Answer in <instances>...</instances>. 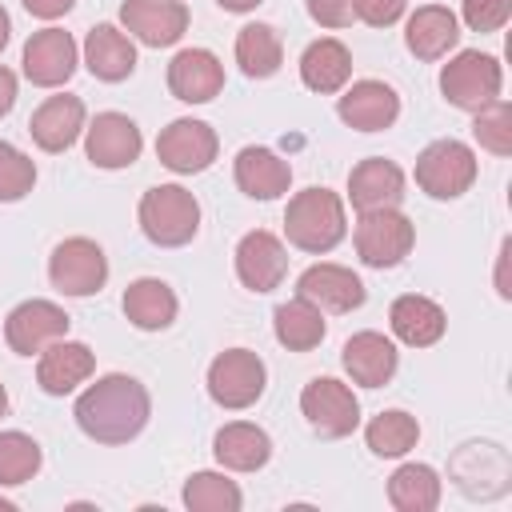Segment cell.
I'll use <instances>...</instances> for the list:
<instances>
[{
    "label": "cell",
    "instance_id": "6da1fadb",
    "mask_svg": "<svg viewBox=\"0 0 512 512\" xmlns=\"http://www.w3.org/2000/svg\"><path fill=\"white\" fill-rule=\"evenodd\" d=\"M80 432L96 444H128L144 432L152 416V396L136 376L108 372L96 384H88L72 408Z\"/></svg>",
    "mask_w": 512,
    "mask_h": 512
},
{
    "label": "cell",
    "instance_id": "7a4b0ae2",
    "mask_svg": "<svg viewBox=\"0 0 512 512\" xmlns=\"http://www.w3.org/2000/svg\"><path fill=\"white\" fill-rule=\"evenodd\" d=\"M348 232L344 220V200L332 188H304L288 200L284 208V236L300 252H332Z\"/></svg>",
    "mask_w": 512,
    "mask_h": 512
},
{
    "label": "cell",
    "instance_id": "3957f363",
    "mask_svg": "<svg viewBox=\"0 0 512 512\" xmlns=\"http://www.w3.org/2000/svg\"><path fill=\"white\" fill-rule=\"evenodd\" d=\"M140 228L160 248H180L200 232V204L180 184H156L140 196Z\"/></svg>",
    "mask_w": 512,
    "mask_h": 512
},
{
    "label": "cell",
    "instance_id": "277c9868",
    "mask_svg": "<svg viewBox=\"0 0 512 512\" xmlns=\"http://www.w3.org/2000/svg\"><path fill=\"white\" fill-rule=\"evenodd\" d=\"M500 88H504V68L496 56L480 52V48H464L456 52L444 72H440V92L452 108L460 112H480L488 108L492 100H500Z\"/></svg>",
    "mask_w": 512,
    "mask_h": 512
},
{
    "label": "cell",
    "instance_id": "5b68a950",
    "mask_svg": "<svg viewBox=\"0 0 512 512\" xmlns=\"http://www.w3.org/2000/svg\"><path fill=\"white\" fill-rule=\"evenodd\" d=\"M476 180V152L464 140H432L416 156V184L432 200H456Z\"/></svg>",
    "mask_w": 512,
    "mask_h": 512
},
{
    "label": "cell",
    "instance_id": "8992f818",
    "mask_svg": "<svg viewBox=\"0 0 512 512\" xmlns=\"http://www.w3.org/2000/svg\"><path fill=\"white\" fill-rule=\"evenodd\" d=\"M264 384H268V368L248 348H228L208 364V396L220 408H232V412L252 408L264 396Z\"/></svg>",
    "mask_w": 512,
    "mask_h": 512
},
{
    "label": "cell",
    "instance_id": "52a82bcc",
    "mask_svg": "<svg viewBox=\"0 0 512 512\" xmlns=\"http://www.w3.org/2000/svg\"><path fill=\"white\" fill-rule=\"evenodd\" d=\"M416 244V228L400 208L360 212L356 220V256L368 268H396Z\"/></svg>",
    "mask_w": 512,
    "mask_h": 512
},
{
    "label": "cell",
    "instance_id": "ba28073f",
    "mask_svg": "<svg viewBox=\"0 0 512 512\" xmlns=\"http://www.w3.org/2000/svg\"><path fill=\"white\" fill-rule=\"evenodd\" d=\"M48 280L64 296H92L108 280V256L88 236H68L48 256Z\"/></svg>",
    "mask_w": 512,
    "mask_h": 512
},
{
    "label": "cell",
    "instance_id": "9c48e42d",
    "mask_svg": "<svg viewBox=\"0 0 512 512\" xmlns=\"http://www.w3.org/2000/svg\"><path fill=\"white\" fill-rule=\"evenodd\" d=\"M300 412H304L308 428L320 432V436H328V440H340V436H348L360 424V400L336 376L308 380L304 392H300Z\"/></svg>",
    "mask_w": 512,
    "mask_h": 512
},
{
    "label": "cell",
    "instance_id": "30bf717a",
    "mask_svg": "<svg viewBox=\"0 0 512 512\" xmlns=\"http://www.w3.org/2000/svg\"><path fill=\"white\" fill-rule=\"evenodd\" d=\"M68 336V312L56 300H24L4 320V340L16 356H40L48 344Z\"/></svg>",
    "mask_w": 512,
    "mask_h": 512
},
{
    "label": "cell",
    "instance_id": "8fae6325",
    "mask_svg": "<svg viewBox=\"0 0 512 512\" xmlns=\"http://www.w3.org/2000/svg\"><path fill=\"white\" fill-rule=\"evenodd\" d=\"M220 152V140L212 132V124L204 120H192V116H180L172 120L160 136H156V156L164 168L180 172V176H192V172H204Z\"/></svg>",
    "mask_w": 512,
    "mask_h": 512
},
{
    "label": "cell",
    "instance_id": "7c38bea8",
    "mask_svg": "<svg viewBox=\"0 0 512 512\" xmlns=\"http://www.w3.org/2000/svg\"><path fill=\"white\" fill-rule=\"evenodd\" d=\"M120 24L132 40L148 48H168L188 32V4L184 0H124Z\"/></svg>",
    "mask_w": 512,
    "mask_h": 512
},
{
    "label": "cell",
    "instance_id": "4fadbf2b",
    "mask_svg": "<svg viewBox=\"0 0 512 512\" xmlns=\"http://www.w3.org/2000/svg\"><path fill=\"white\" fill-rule=\"evenodd\" d=\"M140 148H144V136L136 128L132 116L124 112H100L88 128H84V152L96 168H128L140 160Z\"/></svg>",
    "mask_w": 512,
    "mask_h": 512
},
{
    "label": "cell",
    "instance_id": "5bb4252c",
    "mask_svg": "<svg viewBox=\"0 0 512 512\" xmlns=\"http://www.w3.org/2000/svg\"><path fill=\"white\" fill-rule=\"evenodd\" d=\"M24 76L36 88H60L76 72V40L64 28H40L24 44Z\"/></svg>",
    "mask_w": 512,
    "mask_h": 512
},
{
    "label": "cell",
    "instance_id": "9a60e30c",
    "mask_svg": "<svg viewBox=\"0 0 512 512\" xmlns=\"http://www.w3.org/2000/svg\"><path fill=\"white\" fill-rule=\"evenodd\" d=\"M336 116L356 132H384L400 116V96L384 80H356L336 100Z\"/></svg>",
    "mask_w": 512,
    "mask_h": 512
},
{
    "label": "cell",
    "instance_id": "2e32d148",
    "mask_svg": "<svg viewBox=\"0 0 512 512\" xmlns=\"http://www.w3.org/2000/svg\"><path fill=\"white\" fill-rule=\"evenodd\" d=\"M284 272H288V248H284L280 236L256 228V232H248L236 244V276H240V284L248 292H272V288H280Z\"/></svg>",
    "mask_w": 512,
    "mask_h": 512
},
{
    "label": "cell",
    "instance_id": "e0dca14e",
    "mask_svg": "<svg viewBox=\"0 0 512 512\" xmlns=\"http://www.w3.org/2000/svg\"><path fill=\"white\" fill-rule=\"evenodd\" d=\"M224 88V64L208 48H180L168 64V92L184 104H208Z\"/></svg>",
    "mask_w": 512,
    "mask_h": 512
},
{
    "label": "cell",
    "instance_id": "ac0fdd59",
    "mask_svg": "<svg viewBox=\"0 0 512 512\" xmlns=\"http://www.w3.org/2000/svg\"><path fill=\"white\" fill-rule=\"evenodd\" d=\"M296 296L312 300L320 312H352L364 304V284L352 268L344 264H312L296 280Z\"/></svg>",
    "mask_w": 512,
    "mask_h": 512
},
{
    "label": "cell",
    "instance_id": "d6986e66",
    "mask_svg": "<svg viewBox=\"0 0 512 512\" xmlns=\"http://www.w3.org/2000/svg\"><path fill=\"white\" fill-rule=\"evenodd\" d=\"M340 364L352 376V384H360V388H384L396 376L400 352H396V344L384 332H372L368 328V332H356V336L344 340Z\"/></svg>",
    "mask_w": 512,
    "mask_h": 512
},
{
    "label": "cell",
    "instance_id": "ffe728a7",
    "mask_svg": "<svg viewBox=\"0 0 512 512\" xmlns=\"http://www.w3.org/2000/svg\"><path fill=\"white\" fill-rule=\"evenodd\" d=\"M92 372H96V352L88 344H80V340H68V336L56 340V344H48L40 352V360H36V384L48 396L76 392Z\"/></svg>",
    "mask_w": 512,
    "mask_h": 512
},
{
    "label": "cell",
    "instance_id": "44dd1931",
    "mask_svg": "<svg viewBox=\"0 0 512 512\" xmlns=\"http://www.w3.org/2000/svg\"><path fill=\"white\" fill-rule=\"evenodd\" d=\"M348 200L356 212H376V208H400L404 200V172L384 160L368 156L348 172Z\"/></svg>",
    "mask_w": 512,
    "mask_h": 512
},
{
    "label": "cell",
    "instance_id": "7402d4cb",
    "mask_svg": "<svg viewBox=\"0 0 512 512\" xmlns=\"http://www.w3.org/2000/svg\"><path fill=\"white\" fill-rule=\"evenodd\" d=\"M28 132L36 140V148H44V152H68L76 144V136L84 132V100L80 96H68V92L48 96L32 112Z\"/></svg>",
    "mask_w": 512,
    "mask_h": 512
},
{
    "label": "cell",
    "instance_id": "603a6c76",
    "mask_svg": "<svg viewBox=\"0 0 512 512\" xmlns=\"http://www.w3.org/2000/svg\"><path fill=\"white\" fill-rule=\"evenodd\" d=\"M84 64H88V72L96 80L120 84V80H128L136 72V44L116 24H96L84 36Z\"/></svg>",
    "mask_w": 512,
    "mask_h": 512
},
{
    "label": "cell",
    "instance_id": "cb8c5ba5",
    "mask_svg": "<svg viewBox=\"0 0 512 512\" xmlns=\"http://www.w3.org/2000/svg\"><path fill=\"white\" fill-rule=\"evenodd\" d=\"M456 40H460V20L444 4H424L404 24V44L416 60H440L456 48Z\"/></svg>",
    "mask_w": 512,
    "mask_h": 512
},
{
    "label": "cell",
    "instance_id": "d4e9b609",
    "mask_svg": "<svg viewBox=\"0 0 512 512\" xmlns=\"http://www.w3.org/2000/svg\"><path fill=\"white\" fill-rule=\"evenodd\" d=\"M232 172H236V188L252 200H276L292 184V164L280 160L272 148H256V144L236 152Z\"/></svg>",
    "mask_w": 512,
    "mask_h": 512
},
{
    "label": "cell",
    "instance_id": "484cf974",
    "mask_svg": "<svg viewBox=\"0 0 512 512\" xmlns=\"http://www.w3.org/2000/svg\"><path fill=\"white\" fill-rule=\"evenodd\" d=\"M388 324L396 332V340H404L408 348H432L444 328H448V316L436 300L420 296V292H408V296H396L392 308H388Z\"/></svg>",
    "mask_w": 512,
    "mask_h": 512
},
{
    "label": "cell",
    "instance_id": "4316f807",
    "mask_svg": "<svg viewBox=\"0 0 512 512\" xmlns=\"http://www.w3.org/2000/svg\"><path fill=\"white\" fill-rule=\"evenodd\" d=\"M120 308H124L128 324H136L140 332H160V328H168V324L176 320L180 300H176V292H172L164 280L140 276V280H132V284L124 288Z\"/></svg>",
    "mask_w": 512,
    "mask_h": 512
},
{
    "label": "cell",
    "instance_id": "83f0119b",
    "mask_svg": "<svg viewBox=\"0 0 512 512\" xmlns=\"http://www.w3.org/2000/svg\"><path fill=\"white\" fill-rule=\"evenodd\" d=\"M212 452L220 460V468L228 472H256L272 460V440L260 424H248V420H232L216 432L212 440Z\"/></svg>",
    "mask_w": 512,
    "mask_h": 512
},
{
    "label": "cell",
    "instance_id": "f1b7e54d",
    "mask_svg": "<svg viewBox=\"0 0 512 512\" xmlns=\"http://www.w3.org/2000/svg\"><path fill=\"white\" fill-rule=\"evenodd\" d=\"M300 80H304V88H312L320 96L340 92L352 80V52L336 36L312 40L304 48V56H300Z\"/></svg>",
    "mask_w": 512,
    "mask_h": 512
},
{
    "label": "cell",
    "instance_id": "f546056e",
    "mask_svg": "<svg viewBox=\"0 0 512 512\" xmlns=\"http://www.w3.org/2000/svg\"><path fill=\"white\" fill-rule=\"evenodd\" d=\"M272 332H276V340L288 348V352H312L320 340H324V312L312 304V300H304V296H292V300H284V304H276V312H272Z\"/></svg>",
    "mask_w": 512,
    "mask_h": 512
},
{
    "label": "cell",
    "instance_id": "4dcf8cb0",
    "mask_svg": "<svg viewBox=\"0 0 512 512\" xmlns=\"http://www.w3.org/2000/svg\"><path fill=\"white\" fill-rule=\"evenodd\" d=\"M388 504L396 512H432L440 504V476L432 464H400L388 476Z\"/></svg>",
    "mask_w": 512,
    "mask_h": 512
},
{
    "label": "cell",
    "instance_id": "1f68e13d",
    "mask_svg": "<svg viewBox=\"0 0 512 512\" xmlns=\"http://www.w3.org/2000/svg\"><path fill=\"white\" fill-rule=\"evenodd\" d=\"M236 64H240V72L252 76V80H264V76L280 72V64H284V44H280L276 28H272V24H244V28L236 32Z\"/></svg>",
    "mask_w": 512,
    "mask_h": 512
},
{
    "label": "cell",
    "instance_id": "d6a6232c",
    "mask_svg": "<svg viewBox=\"0 0 512 512\" xmlns=\"http://www.w3.org/2000/svg\"><path fill=\"white\" fill-rule=\"evenodd\" d=\"M364 440H368V448H372L376 456H404V452L416 448L420 424H416V416H408V412H400V408H388V412H376V416L368 420Z\"/></svg>",
    "mask_w": 512,
    "mask_h": 512
},
{
    "label": "cell",
    "instance_id": "836d02e7",
    "mask_svg": "<svg viewBox=\"0 0 512 512\" xmlns=\"http://www.w3.org/2000/svg\"><path fill=\"white\" fill-rule=\"evenodd\" d=\"M244 496L224 472H192L184 484V508L192 512H240Z\"/></svg>",
    "mask_w": 512,
    "mask_h": 512
},
{
    "label": "cell",
    "instance_id": "e575fe53",
    "mask_svg": "<svg viewBox=\"0 0 512 512\" xmlns=\"http://www.w3.org/2000/svg\"><path fill=\"white\" fill-rule=\"evenodd\" d=\"M40 444L28 432H0V484L16 488L40 472Z\"/></svg>",
    "mask_w": 512,
    "mask_h": 512
},
{
    "label": "cell",
    "instance_id": "d590c367",
    "mask_svg": "<svg viewBox=\"0 0 512 512\" xmlns=\"http://www.w3.org/2000/svg\"><path fill=\"white\" fill-rule=\"evenodd\" d=\"M472 116H476V124H472L476 144L492 156H508L512 152V108H508V100H492L488 108H480Z\"/></svg>",
    "mask_w": 512,
    "mask_h": 512
},
{
    "label": "cell",
    "instance_id": "8d00e7d4",
    "mask_svg": "<svg viewBox=\"0 0 512 512\" xmlns=\"http://www.w3.org/2000/svg\"><path fill=\"white\" fill-rule=\"evenodd\" d=\"M36 184V164L32 156H24L16 144H4L0 140V200L12 204V200H24Z\"/></svg>",
    "mask_w": 512,
    "mask_h": 512
},
{
    "label": "cell",
    "instance_id": "74e56055",
    "mask_svg": "<svg viewBox=\"0 0 512 512\" xmlns=\"http://www.w3.org/2000/svg\"><path fill=\"white\" fill-rule=\"evenodd\" d=\"M460 16L472 32H500L512 16V0H464Z\"/></svg>",
    "mask_w": 512,
    "mask_h": 512
},
{
    "label": "cell",
    "instance_id": "f35d334b",
    "mask_svg": "<svg viewBox=\"0 0 512 512\" xmlns=\"http://www.w3.org/2000/svg\"><path fill=\"white\" fill-rule=\"evenodd\" d=\"M308 16L320 28H348L356 20V0H308Z\"/></svg>",
    "mask_w": 512,
    "mask_h": 512
},
{
    "label": "cell",
    "instance_id": "ab89813d",
    "mask_svg": "<svg viewBox=\"0 0 512 512\" xmlns=\"http://www.w3.org/2000/svg\"><path fill=\"white\" fill-rule=\"evenodd\" d=\"M408 0H356V20L372 24V28H388L404 16Z\"/></svg>",
    "mask_w": 512,
    "mask_h": 512
},
{
    "label": "cell",
    "instance_id": "60d3db41",
    "mask_svg": "<svg viewBox=\"0 0 512 512\" xmlns=\"http://www.w3.org/2000/svg\"><path fill=\"white\" fill-rule=\"evenodd\" d=\"M72 4H76V0H24V8H28L32 16H40V20H56V16L72 12Z\"/></svg>",
    "mask_w": 512,
    "mask_h": 512
},
{
    "label": "cell",
    "instance_id": "b9f144b4",
    "mask_svg": "<svg viewBox=\"0 0 512 512\" xmlns=\"http://www.w3.org/2000/svg\"><path fill=\"white\" fill-rule=\"evenodd\" d=\"M12 104H16V76H12V68L0 64V116H8Z\"/></svg>",
    "mask_w": 512,
    "mask_h": 512
},
{
    "label": "cell",
    "instance_id": "7bdbcfd3",
    "mask_svg": "<svg viewBox=\"0 0 512 512\" xmlns=\"http://www.w3.org/2000/svg\"><path fill=\"white\" fill-rule=\"evenodd\" d=\"M508 252H512V244L504 240V244H500V264H496V292H500L504 300L512 296V284H508Z\"/></svg>",
    "mask_w": 512,
    "mask_h": 512
},
{
    "label": "cell",
    "instance_id": "ee69618b",
    "mask_svg": "<svg viewBox=\"0 0 512 512\" xmlns=\"http://www.w3.org/2000/svg\"><path fill=\"white\" fill-rule=\"evenodd\" d=\"M216 4H220L224 12H252L260 0H216Z\"/></svg>",
    "mask_w": 512,
    "mask_h": 512
},
{
    "label": "cell",
    "instance_id": "f6af8a7d",
    "mask_svg": "<svg viewBox=\"0 0 512 512\" xmlns=\"http://www.w3.org/2000/svg\"><path fill=\"white\" fill-rule=\"evenodd\" d=\"M8 36H12V20H8V12H4V4H0V52H4Z\"/></svg>",
    "mask_w": 512,
    "mask_h": 512
},
{
    "label": "cell",
    "instance_id": "bcb514c9",
    "mask_svg": "<svg viewBox=\"0 0 512 512\" xmlns=\"http://www.w3.org/2000/svg\"><path fill=\"white\" fill-rule=\"evenodd\" d=\"M8 412V392H4V384H0V416Z\"/></svg>",
    "mask_w": 512,
    "mask_h": 512
}]
</instances>
